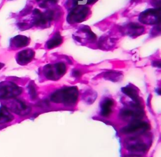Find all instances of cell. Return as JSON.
<instances>
[{"instance_id":"1","label":"cell","mask_w":161,"mask_h":157,"mask_svg":"<svg viewBox=\"0 0 161 157\" xmlns=\"http://www.w3.org/2000/svg\"><path fill=\"white\" fill-rule=\"evenodd\" d=\"M78 98L76 87H67L55 91L50 96V100L55 103H63L66 106L74 105Z\"/></svg>"},{"instance_id":"2","label":"cell","mask_w":161,"mask_h":157,"mask_svg":"<svg viewBox=\"0 0 161 157\" xmlns=\"http://www.w3.org/2000/svg\"><path fill=\"white\" fill-rule=\"evenodd\" d=\"M21 91V89L14 83H0V99H5L15 97L20 94Z\"/></svg>"},{"instance_id":"3","label":"cell","mask_w":161,"mask_h":157,"mask_svg":"<svg viewBox=\"0 0 161 157\" xmlns=\"http://www.w3.org/2000/svg\"><path fill=\"white\" fill-rule=\"evenodd\" d=\"M150 128L149 124L145 121L140 120L133 121L121 129L123 134L133 133L138 131H146Z\"/></svg>"},{"instance_id":"4","label":"cell","mask_w":161,"mask_h":157,"mask_svg":"<svg viewBox=\"0 0 161 157\" xmlns=\"http://www.w3.org/2000/svg\"><path fill=\"white\" fill-rule=\"evenodd\" d=\"M143 115V113L141 109L133 110L130 108L123 109L120 111L119 116L123 119L125 120H140L139 118H142Z\"/></svg>"},{"instance_id":"5","label":"cell","mask_w":161,"mask_h":157,"mask_svg":"<svg viewBox=\"0 0 161 157\" xmlns=\"http://www.w3.org/2000/svg\"><path fill=\"white\" fill-rule=\"evenodd\" d=\"M12 110L17 114L25 116L31 111V108L26 105L23 101L19 99H16L13 105Z\"/></svg>"},{"instance_id":"6","label":"cell","mask_w":161,"mask_h":157,"mask_svg":"<svg viewBox=\"0 0 161 157\" xmlns=\"http://www.w3.org/2000/svg\"><path fill=\"white\" fill-rule=\"evenodd\" d=\"M34 53L32 50H23L18 54L17 62L19 64H26L29 63L33 58Z\"/></svg>"},{"instance_id":"7","label":"cell","mask_w":161,"mask_h":157,"mask_svg":"<svg viewBox=\"0 0 161 157\" xmlns=\"http://www.w3.org/2000/svg\"><path fill=\"white\" fill-rule=\"evenodd\" d=\"M126 148L128 151L132 152H145L147 149V144L141 141H136V142L128 143L126 144Z\"/></svg>"},{"instance_id":"8","label":"cell","mask_w":161,"mask_h":157,"mask_svg":"<svg viewBox=\"0 0 161 157\" xmlns=\"http://www.w3.org/2000/svg\"><path fill=\"white\" fill-rule=\"evenodd\" d=\"M29 39L28 38L24 36L18 35L11 40V44L16 48H22L28 44Z\"/></svg>"},{"instance_id":"9","label":"cell","mask_w":161,"mask_h":157,"mask_svg":"<svg viewBox=\"0 0 161 157\" xmlns=\"http://www.w3.org/2000/svg\"><path fill=\"white\" fill-rule=\"evenodd\" d=\"M114 103L111 99H105L101 104V114L103 116H109L112 111V106H113Z\"/></svg>"},{"instance_id":"10","label":"cell","mask_w":161,"mask_h":157,"mask_svg":"<svg viewBox=\"0 0 161 157\" xmlns=\"http://www.w3.org/2000/svg\"><path fill=\"white\" fill-rule=\"evenodd\" d=\"M80 9L77 10L75 9L71 13H70L69 16L68 18L70 17V19H74L75 21L76 22H79L81 21V19H84L87 14V9L86 8H79Z\"/></svg>"},{"instance_id":"11","label":"cell","mask_w":161,"mask_h":157,"mask_svg":"<svg viewBox=\"0 0 161 157\" xmlns=\"http://www.w3.org/2000/svg\"><path fill=\"white\" fill-rule=\"evenodd\" d=\"M122 91L126 94L127 96H128L130 98H131V99L136 103L138 104H140V99L138 97V95L136 91V90L130 86H127V87H125L122 88Z\"/></svg>"},{"instance_id":"12","label":"cell","mask_w":161,"mask_h":157,"mask_svg":"<svg viewBox=\"0 0 161 157\" xmlns=\"http://www.w3.org/2000/svg\"><path fill=\"white\" fill-rule=\"evenodd\" d=\"M14 117L9 113L7 108L2 106L0 108V123H4L11 121L13 119Z\"/></svg>"},{"instance_id":"13","label":"cell","mask_w":161,"mask_h":157,"mask_svg":"<svg viewBox=\"0 0 161 157\" xmlns=\"http://www.w3.org/2000/svg\"><path fill=\"white\" fill-rule=\"evenodd\" d=\"M62 39L61 36L59 34H55V36L47 42V48L48 49H51L54 47H56L58 46L62 43Z\"/></svg>"},{"instance_id":"14","label":"cell","mask_w":161,"mask_h":157,"mask_svg":"<svg viewBox=\"0 0 161 157\" xmlns=\"http://www.w3.org/2000/svg\"><path fill=\"white\" fill-rule=\"evenodd\" d=\"M55 69L56 73L58 75H63L65 71H66V66L64 63H58L55 64Z\"/></svg>"},{"instance_id":"15","label":"cell","mask_w":161,"mask_h":157,"mask_svg":"<svg viewBox=\"0 0 161 157\" xmlns=\"http://www.w3.org/2000/svg\"><path fill=\"white\" fill-rule=\"evenodd\" d=\"M28 92L30 94V97L32 99H35L36 96H37V94H36V89L35 88V87L32 85V84H30L28 86Z\"/></svg>"},{"instance_id":"16","label":"cell","mask_w":161,"mask_h":157,"mask_svg":"<svg viewBox=\"0 0 161 157\" xmlns=\"http://www.w3.org/2000/svg\"><path fill=\"white\" fill-rule=\"evenodd\" d=\"M72 75L75 77V78H77V77H79L80 75H81V73L80 71L79 70H74L73 72H72Z\"/></svg>"},{"instance_id":"17","label":"cell","mask_w":161,"mask_h":157,"mask_svg":"<svg viewBox=\"0 0 161 157\" xmlns=\"http://www.w3.org/2000/svg\"><path fill=\"white\" fill-rule=\"evenodd\" d=\"M96 0H87V3L88 4H91L92 3H94Z\"/></svg>"},{"instance_id":"18","label":"cell","mask_w":161,"mask_h":157,"mask_svg":"<svg viewBox=\"0 0 161 157\" xmlns=\"http://www.w3.org/2000/svg\"><path fill=\"white\" fill-rule=\"evenodd\" d=\"M3 66H4V64H3V63H0V69H1Z\"/></svg>"}]
</instances>
